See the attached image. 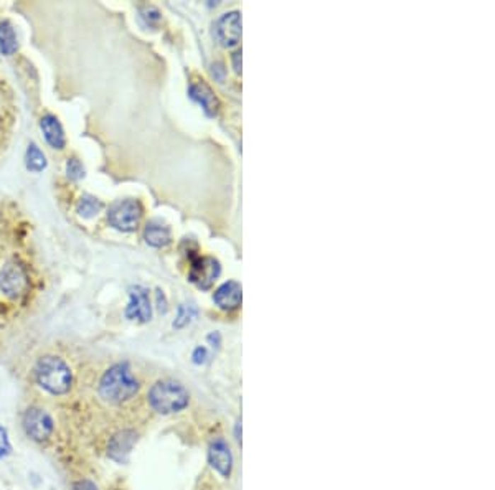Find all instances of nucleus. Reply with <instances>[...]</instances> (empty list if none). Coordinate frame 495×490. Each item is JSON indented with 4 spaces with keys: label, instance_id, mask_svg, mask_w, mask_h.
Returning a JSON list of instances; mask_svg holds the SVG:
<instances>
[{
    "label": "nucleus",
    "instance_id": "4468645a",
    "mask_svg": "<svg viewBox=\"0 0 495 490\" xmlns=\"http://www.w3.org/2000/svg\"><path fill=\"white\" fill-rule=\"evenodd\" d=\"M40 127H42L43 131V137L45 141H47L50 146L53 148H64L66 146V136H64L63 126L62 122L58 121L57 116H53V114H47V116L42 117V121H40Z\"/></svg>",
    "mask_w": 495,
    "mask_h": 490
},
{
    "label": "nucleus",
    "instance_id": "9b49d317",
    "mask_svg": "<svg viewBox=\"0 0 495 490\" xmlns=\"http://www.w3.org/2000/svg\"><path fill=\"white\" fill-rule=\"evenodd\" d=\"M188 96L200 104L206 116L213 117L220 111V101H218L215 93L211 91V88L206 83L193 81L188 88Z\"/></svg>",
    "mask_w": 495,
    "mask_h": 490
},
{
    "label": "nucleus",
    "instance_id": "423d86ee",
    "mask_svg": "<svg viewBox=\"0 0 495 490\" xmlns=\"http://www.w3.org/2000/svg\"><path fill=\"white\" fill-rule=\"evenodd\" d=\"M221 272L220 261L211 256H197L192 259L188 279L200 289H210Z\"/></svg>",
    "mask_w": 495,
    "mask_h": 490
},
{
    "label": "nucleus",
    "instance_id": "aec40b11",
    "mask_svg": "<svg viewBox=\"0 0 495 490\" xmlns=\"http://www.w3.org/2000/svg\"><path fill=\"white\" fill-rule=\"evenodd\" d=\"M66 175H68L69 180H73V182L81 180V178L84 177V167H83L81 161H78L76 157L68 158V162H66Z\"/></svg>",
    "mask_w": 495,
    "mask_h": 490
},
{
    "label": "nucleus",
    "instance_id": "1a4fd4ad",
    "mask_svg": "<svg viewBox=\"0 0 495 490\" xmlns=\"http://www.w3.org/2000/svg\"><path fill=\"white\" fill-rule=\"evenodd\" d=\"M126 317L131 320L148 322L152 317V305L148 299V291L142 286L129 287V304L126 307Z\"/></svg>",
    "mask_w": 495,
    "mask_h": 490
},
{
    "label": "nucleus",
    "instance_id": "b1692460",
    "mask_svg": "<svg viewBox=\"0 0 495 490\" xmlns=\"http://www.w3.org/2000/svg\"><path fill=\"white\" fill-rule=\"evenodd\" d=\"M157 309L158 312H162V314H165L167 312V299L165 296H163L162 291H157Z\"/></svg>",
    "mask_w": 495,
    "mask_h": 490
},
{
    "label": "nucleus",
    "instance_id": "f257e3e1",
    "mask_svg": "<svg viewBox=\"0 0 495 490\" xmlns=\"http://www.w3.org/2000/svg\"><path fill=\"white\" fill-rule=\"evenodd\" d=\"M139 383L127 363H117L109 368L99 381V395L111 404H121L137 393Z\"/></svg>",
    "mask_w": 495,
    "mask_h": 490
},
{
    "label": "nucleus",
    "instance_id": "ddd939ff",
    "mask_svg": "<svg viewBox=\"0 0 495 490\" xmlns=\"http://www.w3.org/2000/svg\"><path fill=\"white\" fill-rule=\"evenodd\" d=\"M208 460H210L211 467L218 470L221 475L228 477L231 472V453L228 444L223 439H216L215 443H211L210 450H208Z\"/></svg>",
    "mask_w": 495,
    "mask_h": 490
},
{
    "label": "nucleus",
    "instance_id": "7ed1b4c3",
    "mask_svg": "<svg viewBox=\"0 0 495 490\" xmlns=\"http://www.w3.org/2000/svg\"><path fill=\"white\" fill-rule=\"evenodd\" d=\"M148 403L162 414L177 413L188 404V391L175 381H158L148 391Z\"/></svg>",
    "mask_w": 495,
    "mask_h": 490
},
{
    "label": "nucleus",
    "instance_id": "f03ea898",
    "mask_svg": "<svg viewBox=\"0 0 495 490\" xmlns=\"http://www.w3.org/2000/svg\"><path fill=\"white\" fill-rule=\"evenodd\" d=\"M35 378L38 385L52 395L68 393L73 383V373L66 361L59 356L47 355L35 366Z\"/></svg>",
    "mask_w": 495,
    "mask_h": 490
},
{
    "label": "nucleus",
    "instance_id": "a878e982",
    "mask_svg": "<svg viewBox=\"0 0 495 490\" xmlns=\"http://www.w3.org/2000/svg\"><path fill=\"white\" fill-rule=\"evenodd\" d=\"M220 334H218V332H213V334H210V335H208V342H210V344H211V346H216V349H218V346H220Z\"/></svg>",
    "mask_w": 495,
    "mask_h": 490
},
{
    "label": "nucleus",
    "instance_id": "6ab92c4d",
    "mask_svg": "<svg viewBox=\"0 0 495 490\" xmlns=\"http://www.w3.org/2000/svg\"><path fill=\"white\" fill-rule=\"evenodd\" d=\"M195 315H197V307L195 305L182 304L180 307H178L177 319H175V322H173V327H175V329H182V327H185L187 324H190V322L195 319Z\"/></svg>",
    "mask_w": 495,
    "mask_h": 490
},
{
    "label": "nucleus",
    "instance_id": "a211bd4d",
    "mask_svg": "<svg viewBox=\"0 0 495 490\" xmlns=\"http://www.w3.org/2000/svg\"><path fill=\"white\" fill-rule=\"evenodd\" d=\"M101 208H103V203L99 202L96 197H91V195L81 197V200H79L76 205V210L83 218L96 216L98 213L101 211Z\"/></svg>",
    "mask_w": 495,
    "mask_h": 490
},
{
    "label": "nucleus",
    "instance_id": "dca6fc26",
    "mask_svg": "<svg viewBox=\"0 0 495 490\" xmlns=\"http://www.w3.org/2000/svg\"><path fill=\"white\" fill-rule=\"evenodd\" d=\"M18 49V40L17 33H15L13 25L4 20L0 22V53L5 57H10Z\"/></svg>",
    "mask_w": 495,
    "mask_h": 490
},
{
    "label": "nucleus",
    "instance_id": "393cba45",
    "mask_svg": "<svg viewBox=\"0 0 495 490\" xmlns=\"http://www.w3.org/2000/svg\"><path fill=\"white\" fill-rule=\"evenodd\" d=\"M233 64H235V71L241 73V49L233 53Z\"/></svg>",
    "mask_w": 495,
    "mask_h": 490
},
{
    "label": "nucleus",
    "instance_id": "4be33fe9",
    "mask_svg": "<svg viewBox=\"0 0 495 490\" xmlns=\"http://www.w3.org/2000/svg\"><path fill=\"white\" fill-rule=\"evenodd\" d=\"M206 358H208L206 349H203V346H198V349H195V351H193V361H195L197 365L205 363Z\"/></svg>",
    "mask_w": 495,
    "mask_h": 490
},
{
    "label": "nucleus",
    "instance_id": "39448f33",
    "mask_svg": "<svg viewBox=\"0 0 495 490\" xmlns=\"http://www.w3.org/2000/svg\"><path fill=\"white\" fill-rule=\"evenodd\" d=\"M28 289V274L22 262L8 261L0 271V292L10 299H18Z\"/></svg>",
    "mask_w": 495,
    "mask_h": 490
},
{
    "label": "nucleus",
    "instance_id": "2eb2a0df",
    "mask_svg": "<svg viewBox=\"0 0 495 490\" xmlns=\"http://www.w3.org/2000/svg\"><path fill=\"white\" fill-rule=\"evenodd\" d=\"M144 240H146L147 245H151L153 247L167 246L172 240L170 228H168L165 223L158 220L148 221L146 230H144Z\"/></svg>",
    "mask_w": 495,
    "mask_h": 490
},
{
    "label": "nucleus",
    "instance_id": "f3484780",
    "mask_svg": "<svg viewBox=\"0 0 495 490\" xmlns=\"http://www.w3.org/2000/svg\"><path fill=\"white\" fill-rule=\"evenodd\" d=\"M25 161H27V168L32 172H42L48 165L47 157H45L42 148L33 142L30 144L27 148V157H25Z\"/></svg>",
    "mask_w": 495,
    "mask_h": 490
},
{
    "label": "nucleus",
    "instance_id": "9d476101",
    "mask_svg": "<svg viewBox=\"0 0 495 490\" xmlns=\"http://www.w3.org/2000/svg\"><path fill=\"white\" fill-rule=\"evenodd\" d=\"M136 443H137V434L134 433V431L131 429L119 431L117 434L112 436L107 444L109 457L116 460V462H126Z\"/></svg>",
    "mask_w": 495,
    "mask_h": 490
},
{
    "label": "nucleus",
    "instance_id": "6e6552de",
    "mask_svg": "<svg viewBox=\"0 0 495 490\" xmlns=\"http://www.w3.org/2000/svg\"><path fill=\"white\" fill-rule=\"evenodd\" d=\"M215 37L223 47H235L241 38V18L238 10L221 15L215 22Z\"/></svg>",
    "mask_w": 495,
    "mask_h": 490
},
{
    "label": "nucleus",
    "instance_id": "20e7f679",
    "mask_svg": "<svg viewBox=\"0 0 495 490\" xmlns=\"http://www.w3.org/2000/svg\"><path fill=\"white\" fill-rule=\"evenodd\" d=\"M142 213L144 210L141 202L134 200V198H126V200H119L109 206L107 221L114 230L129 233L139 226Z\"/></svg>",
    "mask_w": 495,
    "mask_h": 490
},
{
    "label": "nucleus",
    "instance_id": "412c9836",
    "mask_svg": "<svg viewBox=\"0 0 495 490\" xmlns=\"http://www.w3.org/2000/svg\"><path fill=\"white\" fill-rule=\"evenodd\" d=\"M10 450H12V445H10L7 431L0 426V459L5 457V455H8Z\"/></svg>",
    "mask_w": 495,
    "mask_h": 490
},
{
    "label": "nucleus",
    "instance_id": "f8f14e48",
    "mask_svg": "<svg viewBox=\"0 0 495 490\" xmlns=\"http://www.w3.org/2000/svg\"><path fill=\"white\" fill-rule=\"evenodd\" d=\"M215 304L223 310L238 309L241 304V286L236 281H228L221 284L213 294Z\"/></svg>",
    "mask_w": 495,
    "mask_h": 490
},
{
    "label": "nucleus",
    "instance_id": "5701e85b",
    "mask_svg": "<svg viewBox=\"0 0 495 490\" xmlns=\"http://www.w3.org/2000/svg\"><path fill=\"white\" fill-rule=\"evenodd\" d=\"M71 490H98L96 484H93L91 480H79L73 485Z\"/></svg>",
    "mask_w": 495,
    "mask_h": 490
},
{
    "label": "nucleus",
    "instance_id": "0eeeda50",
    "mask_svg": "<svg viewBox=\"0 0 495 490\" xmlns=\"http://www.w3.org/2000/svg\"><path fill=\"white\" fill-rule=\"evenodd\" d=\"M23 428L33 441L43 443L53 433V419L42 408H30L23 416Z\"/></svg>",
    "mask_w": 495,
    "mask_h": 490
}]
</instances>
